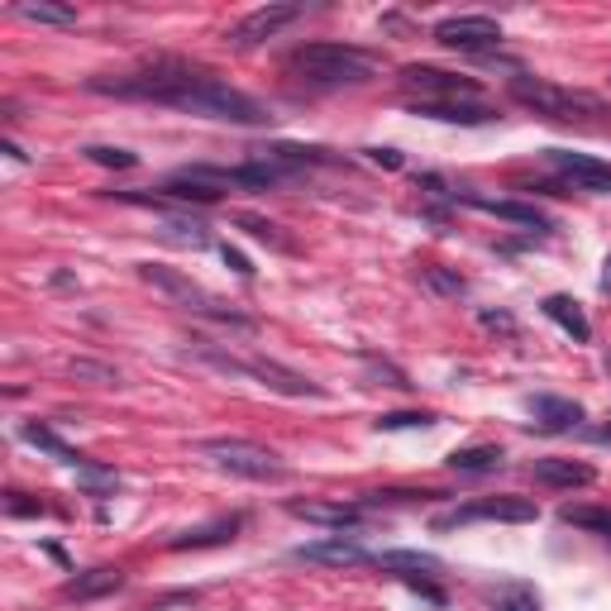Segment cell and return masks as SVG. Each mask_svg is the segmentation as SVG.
I'll return each mask as SVG.
<instances>
[{
    "label": "cell",
    "mask_w": 611,
    "mask_h": 611,
    "mask_svg": "<svg viewBox=\"0 0 611 611\" xmlns=\"http://www.w3.org/2000/svg\"><path fill=\"white\" fill-rule=\"evenodd\" d=\"M115 197L129 201V205H149V211H158L163 215V239L181 244V249H205V244H211L205 220H197L191 211H173L163 197H144V191H115Z\"/></svg>",
    "instance_id": "30bf717a"
},
{
    "label": "cell",
    "mask_w": 611,
    "mask_h": 611,
    "mask_svg": "<svg viewBox=\"0 0 611 611\" xmlns=\"http://www.w3.org/2000/svg\"><path fill=\"white\" fill-rule=\"evenodd\" d=\"M249 378H258L263 387H272V392H282V397H325L320 383H310L306 373L287 368V363H272V359H249Z\"/></svg>",
    "instance_id": "7c38bea8"
},
{
    "label": "cell",
    "mask_w": 611,
    "mask_h": 611,
    "mask_svg": "<svg viewBox=\"0 0 611 611\" xmlns=\"http://www.w3.org/2000/svg\"><path fill=\"white\" fill-rule=\"evenodd\" d=\"M201 454L211 459L215 468H225V473H239V478H254V483H278V478H287V468L282 459L263 445H254V439H205Z\"/></svg>",
    "instance_id": "277c9868"
},
{
    "label": "cell",
    "mask_w": 611,
    "mask_h": 611,
    "mask_svg": "<svg viewBox=\"0 0 611 611\" xmlns=\"http://www.w3.org/2000/svg\"><path fill=\"white\" fill-rule=\"evenodd\" d=\"M559 521L611 540V512H602V506H564V512H559Z\"/></svg>",
    "instance_id": "484cf974"
},
{
    "label": "cell",
    "mask_w": 611,
    "mask_h": 611,
    "mask_svg": "<svg viewBox=\"0 0 611 611\" xmlns=\"http://www.w3.org/2000/svg\"><path fill=\"white\" fill-rule=\"evenodd\" d=\"M415 115H431V120L445 125H492L497 110L483 106V101H449V106H415Z\"/></svg>",
    "instance_id": "ffe728a7"
},
{
    "label": "cell",
    "mask_w": 611,
    "mask_h": 611,
    "mask_svg": "<svg viewBox=\"0 0 611 611\" xmlns=\"http://www.w3.org/2000/svg\"><path fill=\"white\" fill-rule=\"evenodd\" d=\"M530 473H536V483L544 487H588L592 483V463H583V459H536L530 463Z\"/></svg>",
    "instance_id": "5bb4252c"
},
{
    "label": "cell",
    "mask_w": 611,
    "mask_h": 611,
    "mask_svg": "<svg viewBox=\"0 0 611 611\" xmlns=\"http://www.w3.org/2000/svg\"><path fill=\"white\" fill-rule=\"evenodd\" d=\"M536 516H540V506L530 497H483V502L459 506V512L435 516V530H454V526H468V521H512V526H521V521H536Z\"/></svg>",
    "instance_id": "ba28073f"
},
{
    "label": "cell",
    "mask_w": 611,
    "mask_h": 611,
    "mask_svg": "<svg viewBox=\"0 0 611 611\" xmlns=\"http://www.w3.org/2000/svg\"><path fill=\"white\" fill-rule=\"evenodd\" d=\"M530 415H536L540 431H574L583 421V407L568 397H530Z\"/></svg>",
    "instance_id": "e0dca14e"
},
{
    "label": "cell",
    "mask_w": 611,
    "mask_h": 611,
    "mask_svg": "<svg viewBox=\"0 0 611 611\" xmlns=\"http://www.w3.org/2000/svg\"><path fill=\"white\" fill-rule=\"evenodd\" d=\"M77 487L82 492H91V497H110L115 487H120V473H115V468H106V463H82L77 468Z\"/></svg>",
    "instance_id": "d4e9b609"
},
{
    "label": "cell",
    "mask_w": 611,
    "mask_h": 611,
    "mask_svg": "<svg viewBox=\"0 0 611 611\" xmlns=\"http://www.w3.org/2000/svg\"><path fill=\"white\" fill-rule=\"evenodd\" d=\"M292 516H302V521H316V526H330V530H349V526H359V506H349V502H292L287 506Z\"/></svg>",
    "instance_id": "9a60e30c"
},
{
    "label": "cell",
    "mask_w": 611,
    "mask_h": 611,
    "mask_svg": "<svg viewBox=\"0 0 611 611\" xmlns=\"http://www.w3.org/2000/svg\"><path fill=\"white\" fill-rule=\"evenodd\" d=\"M368 368L378 373V378H387V387H411L407 378H401V373L392 368V363H383V359H368Z\"/></svg>",
    "instance_id": "836d02e7"
},
{
    "label": "cell",
    "mask_w": 611,
    "mask_h": 611,
    "mask_svg": "<svg viewBox=\"0 0 611 611\" xmlns=\"http://www.w3.org/2000/svg\"><path fill=\"white\" fill-rule=\"evenodd\" d=\"M544 163H550L564 181H574L578 191H597V197H611V163H607V158H597V153L544 149Z\"/></svg>",
    "instance_id": "9c48e42d"
},
{
    "label": "cell",
    "mask_w": 611,
    "mask_h": 611,
    "mask_svg": "<svg viewBox=\"0 0 611 611\" xmlns=\"http://www.w3.org/2000/svg\"><path fill=\"white\" fill-rule=\"evenodd\" d=\"M425 282H431L435 292H445V296H459L463 292V278H449V272H439V268H425Z\"/></svg>",
    "instance_id": "d6a6232c"
},
{
    "label": "cell",
    "mask_w": 611,
    "mask_h": 611,
    "mask_svg": "<svg viewBox=\"0 0 611 611\" xmlns=\"http://www.w3.org/2000/svg\"><path fill=\"white\" fill-rule=\"evenodd\" d=\"M401 86L421 96V106H449V101H478V82L445 68H425V62H411L401 68Z\"/></svg>",
    "instance_id": "52a82bcc"
},
{
    "label": "cell",
    "mask_w": 611,
    "mask_h": 611,
    "mask_svg": "<svg viewBox=\"0 0 611 611\" xmlns=\"http://www.w3.org/2000/svg\"><path fill=\"white\" fill-rule=\"evenodd\" d=\"M368 158L383 163V167H401V153L397 149H368Z\"/></svg>",
    "instance_id": "8d00e7d4"
},
{
    "label": "cell",
    "mask_w": 611,
    "mask_h": 611,
    "mask_svg": "<svg viewBox=\"0 0 611 611\" xmlns=\"http://www.w3.org/2000/svg\"><path fill=\"white\" fill-rule=\"evenodd\" d=\"M296 559H306V564H330V568H354V564H368V550L344 540V536H325V540L296 544Z\"/></svg>",
    "instance_id": "4fadbf2b"
},
{
    "label": "cell",
    "mask_w": 611,
    "mask_h": 611,
    "mask_svg": "<svg viewBox=\"0 0 611 611\" xmlns=\"http://www.w3.org/2000/svg\"><path fill=\"white\" fill-rule=\"evenodd\" d=\"M120 588H125L120 568H86V574L68 578L62 597H72V602H91V597H106V592H120Z\"/></svg>",
    "instance_id": "d6986e66"
},
{
    "label": "cell",
    "mask_w": 611,
    "mask_h": 611,
    "mask_svg": "<svg viewBox=\"0 0 611 611\" xmlns=\"http://www.w3.org/2000/svg\"><path fill=\"white\" fill-rule=\"evenodd\" d=\"M512 96L521 101V106H530L536 115H554V120H568V115H597V110H602V101L588 96V91H568V86L544 82V77H526V72L512 77Z\"/></svg>",
    "instance_id": "3957f363"
},
{
    "label": "cell",
    "mask_w": 611,
    "mask_h": 611,
    "mask_svg": "<svg viewBox=\"0 0 611 611\" xmlns=\"http://www.w3.org/2000/svg\"><path fill=\"white\" fill-rule=\"evenodd\" d=\"M15 15L30 20V24H54V30H72V24H77V10L48 5V0H24V5H15Z\"/></svg>",
    "instance_id": "603a6c76"
},
{
    "label": "cell",
    "mask_w": 611,
    "mask_h": 611,
    "mask_svg": "<svg viewBox=\"0 0 611 611\" xmlns=\"http://www.w3.org/2000/svg\"><path fill=\"white\" fill-rule=\"evenodd\" d=\"M225 263H230L234 272H239V278H254V268H249V258H244L239 249H230V244H225Z\"/></svg>",
    "instance_id": "d590c367"
},
{
    "label": "cell",
    "mask_w": 611,
    "mask_h": 611,
    "mask_svg": "<svg viewBox=\"0 0 611 611\" xmlns=\"http://www.w3.org/2000/svg\"><path fill=\"white\" fill-rule=\"evenodd\" d=\"M431 431L435 425V415L431 411H392V415H378V431Z\"/></svg>",
    "instance_id": "83f0119b"
},
{
    "label": "cell",
    "mask_w": 611,
    "mask_h": 611,
    "mask_svg": "<svg viewBox=\"0 0 611 611\" xmlns=\"http://www.w3.org/2000/svg\"><path fill=\"white\" fill-rule=\"evenodd\" d=\"M607 368H611V359H607Z\"/></svg>",
    "instance_id": "ab89813d"
},
{
    "label": "cell",
    "mask_w": 611,
    "mask_h": 611,
    "mask_svg": "<svg viewBox=\"0 0 611 611\" xmlns=\"http://www.w3.org/2000/svg\"><path fill=\"white\" fill-rule=\"evenodd\" d=\"M483 325L487 330H502V334H516V320L506 310H483Z\"/></svg>",
    "instance_id": "e575fe53"
},
{
    "label": "cell",
    "mask_w": 611,
    "mask_h": 611,
    "mask_svg": "<svg viewBox=\"0 0 611 611\" xmlns=\"http://www.w3.org/2000/svg\"><path fill=\"white\" fill-rule=\"evenodd\" d=\"M544 316H550L574 344L592 340V325H588V316H583V306L574 302V296H544Z\"/></svg>",
    "instance_id": "ac0fdd59"
},
{
    "label": "cell",
    "mask_w": 611,
    "mask_h": 611,
    "mask_svg": "<svg viewBox=\"0 0 611 611\" xmlns=\"http://www.w3.org/2000/svg\"><path fill=\"white\" fill-rule=\"evenodd\" d=\"M497 611H540V597L530 588H506L497 597Z\"/></svg>",
    "instance_id": "1f68e13d"
},
{
    "label": "cell",
    "mask_w": 611,
    "mask_h": 611,
    "mask_svg": "<svg viewBox=\"0 0 611 611\" xmlns=\"http://www.w3.org/2000/svg\"><path fill=\"white\" fill-rule=\"evenodd\" d=\"M91 91H110V96H134V101H158V106L201 115V120H225V125H268V106L244 96L239 86L220 82V77L191 68L177 58H158L153 68L125 77V82H91Z\"/></svg>",
    "instance_id": "6da1fadb"
},
{
    "label": "cell",
    "mask_w": 611,
    "mask_h": 611,
    "mask_svg": "<svg viewBox=\"0 0 611 611\" xmlns=\"http://www.w3.org/2000/svg\"><path fill=\"white\" fill-rule=\"evenodd\" d=\"M239 526H244L239 516H230V521H211V526H201V530H187V536H173L167 544H173V550H205V544H230Z\"/></svg>",
    "instance_id": "7402d4cb"
},
{
    "label": "cell",
    "mask_w": 611,
    "mask_h": 611,
    "mask_svg": "<svg viewBox=\"0 0 611 611\" xmlns=\"http://www.w3.org/2000/svg\"><path fill=\"white\" fill-rule=\"evenodd\" d=\"M234 225H239V230H249L258 244H272V249H287V239H282L278 225H268V220H258V215H234Z\"/></svg>",
    "instance_id": "f1b7e54d"
},
{
    "label": "cell",
    "mask_w": 611,
    "mask_h": 611,
    "mask_svg": "<svg viewBox=\"0 0 611 611\" xmlns=\"http://www.w3.org/2000/svg\"><path fill=\"white\" fill-rule=\"evenodd\" d=\"M139 278L144 282H153L158 292H167V296H177L187 310H201V316H215V320H225V325H239V330H249V316H239V310H230V306H220L211 292H201L191 278H181V272H173V268H158V263H144L139 268Z\"/></svg>",
    "instance_id": "5b68a950"
},
{
    "label": "cell",
    "mask_w": 611,
    "mask_h": 611,
    "mask_svg": "<svg viewBox=\"0 0 611 611\" xmlns=\"http://www.w3.org/2000/svg\"><path fill=\"white\" fill-rule=\"evenodd\" d=\"M20 439H24V445H34V449H44V454H54V459H58V463H68V468H82V463H86L82 454H77V449L68 445V439H58L54 431H48V425H38V421L20 425Z\"/></svg>",
    "instance_id": "44dd1931"
},
{
    "label": "cell",
    "mask_w": 611,
    "mask_h": 611,
    "mask_svg": "<svg viewBox=\"0 0 611 611\" xmlns=\"http://www.w3.org/2000/svg\"><path fill=\"white\" fill-rule=\"evenodd\" d=\"M287 68L302 77L310 86H363L378 77V58L363 54V48H349V44H302L292 48Z\"/></svg>",
    "instance_id": "7a4b0ae2"
},
{
    "label": "cell",
    "mask_w": 611,
    "mask_h": 611,
    "mask_svg": "<svg viewBox=\"0 0 611 611\" xmlns=\"http://www.w3.org/2000/svg\"><path fill=\"white\" fill-rule=\"evenodd\" d=\"M68 373L82 383H96V387H115L120 383V373L110 368V363H91V359H68Z\"/></svg>",
    "instance_id": "4316f807"
},
{
    "label": "cell",
    "mask_w": 611,
    "mask_h": 611,
    "mask_svg": "<svg viewBox=\"0 0 611 611\" xmlns=\"http://www.w3.org/2000/svg\"><path fill=\"white\" fill-rule=\"evenodd\" d=\"M86 158H91V163H101V167H134V163H139L129 149H106V144H91V149H86Z\"/></svg>",
    "instance_id": "4dcf8cb0"
},
{
    "label": "cell",
    "mask_w": 611,
    "mask_h": 611,
    "mask_svg": "<svg viewBox=\"0 0 611 611\" xmlns=\"http://www.w3.org/2000/svg\"><path fill=\"white\" fill-rule=\"evenodd\" d=\"M502 463V449L497 445H468V449H454L449 454V468L454 473H487V468Z\"/></svg>",
    "instance_id": "cb8c5ba5"
},
{
    "label": "cell",
    "mask_w": 611,
    "mask_h": 611,
    "mask_svg": "<svg viewBox=\"0 0 611 611\" xmlns=\"http://www.w3.org/2000/svg\"><path fill=\"white\" fill-rule=\"evenodd\" d=\"M602 292H611V258H607V268H602Z\"/></svg>",
    "instance_id": "f35d334b"
},
{
    "label": "cell",
    "mask_w": 611,
    "mask_h": 611,
    "mask_svg": "<svg viewBox=\"0 0 611 611\" xmlns=\"http://www.w3.org/2000/svg\"><path fill=\"white\" fill-rule=\"evenodd\" d=\"M435 44L454 48V54H473V58H492L502 48V24L487 15H449L435 24Z\"/></svg>",
    "instance_id": "8992f818"
},
{
    "label": "cell",
    "mask_w": 611,
    "mask_h": 611,
    "mask_svg": "<svg viewBox=\"0 0 611 611\" xmlns=\"http://www.w3.org/2000/svg\"><path fill=\"white\" fill-rule=\"evenodd\" d=\"M383 568H411V574H435L439 568V559L435 554H383Z\"/></svg>",
    "instance_id": "f546056e"
},
{
    "label": "cell",
    "mask_w": 611,
    "mask_h": 611,
    "mask_svg": "<svg viewBox=\"0 0 611 611\" xmlns=\"http://www.w3.org/2000/svg\"><path fill=\"white\" fill-rule=\"evenodd\" d=\"M5 506H10V516H38V506L34 502H20V492H10Z\"/></svg>",
    "instance_id": "74e56055"
},
{
    "label": "cell",
    "mask_w": 611,
    "mask_h": 611,
    "mask_svg": "<svg viewBox=\"0 0 611 611\" xmlns=\"http://www.w3.org/2000/svg\"><path fill=\"white\" fill-rule=\"evenodd\" d=\"M468 205H478V211L497 215V220H512V225H526V230H550V215H540L536 205L526 201H492V197H473V191H463Z\"/></svg>",
    "instance_id": "2e32d148"
},
{
    "label": "cell",
    "mask_w": 611,
    "mask_h": 611,
    "mask_svg": "<svg viewBox=\"0 0 611 611\" xmlns=\"http://www.w3.org/2000/svg\"><path fill=\"white\" fill-rule=\"evenodd\" d=\"M296 15H302V5H263V10H254V15H244L239 24H234L230 44L234 48H254V44H263V38L282 34Z\"/></svg>",
    "instance_id": "8fae6325"
}]
</instances>
